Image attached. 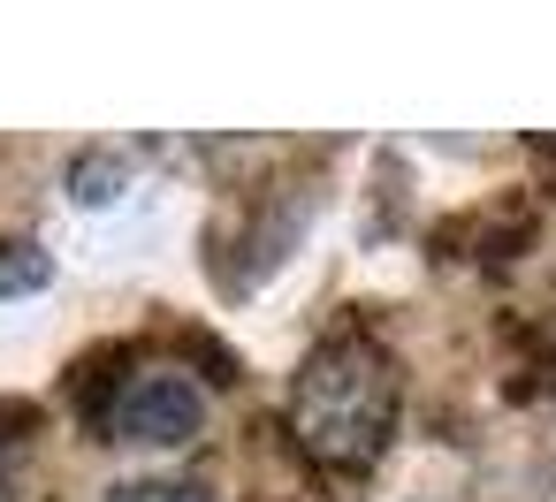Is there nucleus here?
I'll return each instance as SVG.
<instances>
[{
	"label": "nucleus",
	"instance_id": "1",
	"mask_svg": "<svg viewBox=\"0 0 556 502\" xmlns=\"http://www.w3.org/2000/svg\"><path fill=\"white\" fill-rule=\"evenodd\" d=\"M404 411V373L374 335H328L290 381V434L328 472H366Z\"/></svg>",
	"mask_w": 556,
	"mask_h": 502
},
{
	"label": "nucleus",
	"instance_id": "2",
	"mask_svg": "<svg viewBox=\"0 0 556 502\" xmlns=\"http://www.w3.org/2000/svg\"><path fill=\"white\" fill-rule=\"evenodd\" d=\"M108 441H138V449H184L206 426V388L184 365H138L123 373V388L108 396Z\"/></svg>",
	"mask_w": 556,
	"mask_h": 502
},
{
	"label": "nucleus",
	"instance_id": "3",
	"mask_svg": "<svg viewBox=\"0 0 556 502\" xmlns=\"http://www.w3.org/2000/svg\"><path fill=\"white\" fill-rule=\"evenodd\" d=\"M54 267H47V252L39 244H0V297L9 289H39Z\"/></svg>",
	"mask_w": 556,
	"mask_h": 502
},
{
	"label": "nucleus",
	"instance_id": "4",
	"mask_svg": "<svg viewBox=\"0 0 556 502\" xmlns=\"http://www.w3.org/2000/svg\"><path fill=\"white\" fill-rule=\"evenodd\" d=\"M100 502H206V494L184 479H130V487H108Z\"/></svg>",
	"mask_w": 556,
	"mask_h": 502
},
{
	"label": "nucleus",
	"instance_id": "5",
	"mask_svg": "<svg viewBox=\"0 0 556 502\" xmlns=\"http://www.w3.org/2000/svg\"><path fill=\"white\" fill-rule=\"evenodd\" d=\"M0 502H16V479H9V456H0Z\"/></svg>",
	"mask_w": 556,
	"mask_h": 502
}]
</instances>
